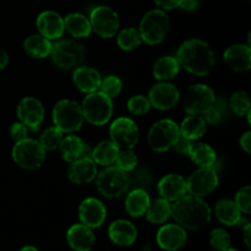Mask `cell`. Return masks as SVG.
I'll list each match as a JSON object with an SVG mask.
<instances>
[{
    "label": "cell",
    "mask_w": 251,
    "mask_h": 251,
    "mask_svg": "<svg viewBox=\"0 0 251 251\" xmlns=\"http://www.w3.org/2000/svg\"><path fill=\"white\" fill-rule=\"evenodd\" d=\"M180 68L189 74L206 77L216 65L215 51L207 42L200 38H190L179 46L176 55Z\"/></svg>",
    "instance_id": "1"
},
{
    "label": "cell",
    "mask_w": 251,
    "mask_h": 251,
    "mask_svg": "<svg viewBox=\"0 0 251 251\" xmlns=\"http://www.w3.org/2000/svg\"><path fill=\"white\" fill-rule=\"evenodd\" d=\"M211 216V207L203 198L186 194L172 203L171 217L185 229H202L210 223Z\"/></svg>",
    "instance_id": "2"
},
{
    "label": "cell",
    "mask_w": 251,
    "mask_h": 251,
    "mask_svg": "<svg viewBox=\"0 0 251 251\" xmlns=\"http://www.w3.org/2000/svg\"><path fill=\"white\" fill-rule=\"evenodd\" d=\"M142 42L149 46H157L166 39L171 29V19L162 9H153L144 15L139 25Z\"/></svg>",
    "instance_id": "3"
},
{
    "label": "cell",
    "mask_w": 251,
    "mask_h": 251,
    "mask_svg": "<svg viewBox=\"0 0 251 251\" xmlns=\"http://www.w3.org/2000/svg\"><path fill=\"white\" fill-rule=\"evenodd\" d=\"M80 105L86 122L95 126H103L108 124L114 112L113 100L100 92V90L87 93Z\"/></svg>",
    "instance_id": "4"
},
{
    "label": "cell",
    "mask_w": 251,
    "mask_h": 251,
    "mask_svg": "<svg viewBox=\"0 0 251 251\" xmlns=\"http://www.w3.org/2000/svg\"><path fill=\"white\" fill-rule=\"evenodd\" d=\"M51 63L61 70H74L82 65L86 58V48L76 39H58L53 43L49 54Z\"/></svg>",
    "instance_id": "5"
},
{
    "label": "cell",
    "mask_w": 251,
    "mask_h": 251,
    "mask_svg": "<svg viewBox=\"0 0 251 251\" xmlns=\"http://www.w3.org/2000/svg\"><path fill=\"white\" fill-rule=\"evenodd\" d=\"M54 126L63 134H75L82 127L83 118L81 105L73 100H60L51 112Z\"/></svg>",
    "instance_id": "6"
},
{
    "label": "cell",
    "mask_w": 251,
    "mask_h": 251,
    "mask_svg": "<svg viewBox=\"0 0 251 251\" xmlns=\"http://www.w3.org/2000/svg\"><path fill=\"white\" fill-rule=\"evenodd\" d=\"M96 185L98 193L107 199L122 198L131 185L129 174L120 171L118 167H105L96 176Z\"/></svg>",
    "instance_id": "7"
},
{
    "label": "cell",
    "mask_w": 251,
    "mask_h": 251,
    "mask_svg": "<svg viewBox=\"0 0 251 251\" xmlns=\"http://www.w3.org/2000/svg\"><path fill=\"white\" fill-rule=\"evenodd\" d=\"M11 157L20 168L34 171L43 166L47 158V152L38 140L26 137L25 140L15 142L11 150Z\"/></svg>",
    "instance_id": "8"
},
{
    "label": "cell",
    "mask_w": 251,
    "mask_h": 251,
    "mask_svg": "<svg viewBox=\"0 0 251 251\" xmlns=\"http://www.w3.org/2000/svg\"><path fill=\"white\" fill-rule=\"evenodd\" d=\"M179 136H180L179 125L174 120L161 119L150 127L147 134V144L152 151L163 153L173 149Z\"/></svg>",
    "instance_id": "9"
},
{
    "label": "cell",
    "mask_w": 251,
    "mask_h": 251,
    "mask_svg": "<svg viewBox=\"0 0 251 251\" xmlns=\"http://www.w3.org/2000/svg\"><path fill=\"white\" fill-rule=\"evenodd\" d=\"M216 104V93L205 83H196L185 91L183 107L186 114L202 115L206 110Z\"/></svg>",
    "instance_id": "10"
},
{
    "label": "cell",
    "mask_w": 251,
    "mask_h": 251,
    "mask_svg": "<svg viewBox=\"0 0 251 251\" xmlns=\"http://www.w3.org/2000/svg\"><path fill=\"white\" fill-rule=\"evenodd\" d=\"M88 19H90L92 32H95L100 38H113L119 31V15L114 9L107 5H98L93 7Z\"/></svg>",
    "instance_id": "11"
},
{
    "label": "cell",
    "mask_w": 251,
    "mask_h": 251,
    "mask_svg": "<svg viewBox=\"0 0 251 251\" xmlns=\"http://www.w3.org/2000/svg\"><path fill=\"white\" fill-rule=\"evenodd\" d=\"M185 180L188 193L199 198H206L212 194L220 183L215 167H198Z\"/></svg>",
    "instance_id": "12"
},
{
    "label": "cell",
    "mask_w": 251,
    "mask_h": 251,
    "mask_svg": "<svg viewBox=\"0 0 251 251\" xmlns=\"http://www.w3.org/2000/svg\"><path fill=\"white\" fill-rule=\"evenodd\" d=\"M109 140L120 150L134 149L140 140V130L136 123L131 118H117L109 126Z\"/></svg>",
    "instance_id": "13"
},
{
    "label": "cell",
    "mask_w": 251,
    "mask_h": 251,
    "mask_svg": "<svg viewBox=\"0 0 251 251\" xmlns=\"http://www.w3.org/2000/svg\"><path fill=\"white\" fill-rule=\"evenodd\" d=\"M147 98L151 103V107L166 112L178 104L180 100V92L176 86L169 81H158V83L152 86L149 91Z\"/></svg>",
    "instance_id": "14"
},
{
    "label": "cell",
    "mask_w": 251,
    "mask_h": 251,
    "mask_svg": "<svg viewBox=\"0 0 251 251\" xmlns=\"http://www.w3.org/2000/svg\"><path fill=\"white\" fill-rule=\"evenodd\" d=\"M19 122L26 125L29 131H36L43 124L46 118V109L43 103L34 97H25L17 104Z\"/></svg>",
    "instance_id": "15"
},
{
    "label": "cell",
    "mask_w": 251,
    "mask_h": 251,
    "mask_svg": "<svg viewBox=\"0 0 251 251\" xmlns=\"http://www.w3.org/2000/svg\"><path fill=\"white\" fill-rule=\"evenodd\" d=\"M107 218V208L104 203L97 198H87L81 201L78 206L80 223L87 226L91 229L100 228Z\"/></svg>",
    "instance_id": "16"
},
{
    "label": "cell",
    "mask_w": 251,
    "mask_h": 251,
    "mask_svg": "<svg viewBox=\"0 0 251 251\" xmlns=\"http://www.w3.org/2000/svg\"><path fill=\"white\" fill-rule=\"evenodd\" d=\"M36 26L38 33L48 38L49 41H58L64 36V17L53 10L42 11L37 16Z\"/></svg>",
    "instance_id": "17"
},
{
    "label": "cell",
    "mask_w": 251,
    "mask_h": 251,
    "mask_svg": "<svg viewBox=\"0 0 251 251\" xmlns=\"http://www.w3.org/2000/svg\"><path fill=\"white\" fill-rule=\"evenodd\" d=\"M185 228L178 223H168L159 228L157 232V244L161 249L166 251H176L185 245L186 243Z\"/></svg>",
    "instance_id": "18"
},
{
    "label": "cell",
    "mask_w": 251,
    "mask_h": 251,
    "mask_svg": "<svg viewBox=\"0 0 251 251\" xmlns=\"http://www.w3.org/2000/svg\"><path fill=\"white\" fill-rule=\"evenodd\" d=\"M98 174L97 164L91 157H80L71 162L68 168V178L71 183L82 185L96 179Z\"/></svg>",
    "instance_id": "19"
},
{
    "label": "cell",
    "mask_w": 251,
    "mask_h": 251,
    "mask_svg": "<svg viewBox=\"0 0 251 251\" xmlns=\"http://www.w3.org/2000/svg\"><path fill=\"white\" fill-rule=\"evenodd\" d=\"M157 190H158L159 198L172 203L188 194L185 178H183L180 174L176 173L164 176L157 184Z\"/></svg>",
    "instance_id": "20"
},
{
    "label": "cell",
    "mask_w": 251,
    "mask_h": 251,
    "mask_svg": "<svg viewBox=\"0 0 251 251\" xmlns=\"http://www.w3.org/2000/svg\"><path fill=\"white\" fill-rule=\"evenodd\" d=\"M226 64L235 73H245L251 68V48L249 44L237 43L228 47L223 53Z\"/></svg>",
    "instance_id": "21"
},
{
    "label": "cell",
    "mask_w": 251,
    "mask_h": 251,
    "mask_svg": "<svg viewBox=\"0 0 251 251\" xmlns=\"http://www.w3.org/2000/svg\"><path fill=\"white\" fill-rule=\"evenodd\" d=\"M102 75L100 71L88 65H80L73 71V82L82 93H92L100 90Z\"/></svg>",
    "instance_id": "22"
},
{
    "label": "cell",
    "mask_w": 251,
    "mask_h": 251,
    "mask_svg": "<svg viewBox=\"0 0 251 251\" xmlns=\"http://www.w3.org/2000/svg\"><path fill=\"white\" fill-rule=\"evenodd\" d=\"M69 247L75 251H91L96 243L95 233L82 223L71 226L66 233Z\"/></svg>",
    "instance_id": "23"
},
{
    "label": "cell",
    "mask_w": 251,
    "mask_h": 251,
    "mask_svg": "<svg viewBox=\"0 0 251 251\" xmlns=\"http://www.w3.org/2000/svg\"><path fill=\"white\" fill-rule=\"evenodd\" d=\"M110 242L119 247H130L137 238V229L134 223L127 220H117L108 228Z\"/></svg>",
    "instance_id": "24"
},
{
    "label": "cell",
    "mask_w": 251,
    "mask_h": 251,
    "mask_svg": "<svg viewBox=\"0 0 251 251\" xmlns=\"http://www.w3.org/2000/svg\"><path fill=\"white\" fill-rule=\"evenodd\" d=\"M64 28L75 39L87 38L92 33L90 19L81 12H71L64 17Z\"/></svg>",
    "instance_id": "25"
},
{
    "label": "cell",
    "mask_w": 251,
    "mask_h": 251,
    "mask_svg": "<svg viewBox=\"0 0 251 251\" xmlns=\"http://www.w3.org/2000/svg\"><path fill=\"white\" fill-rule=\"evenodd\" d=\"M151 199L147 191L142 188H136L130 191L125 198V211L131 217H142L149 208Z\"/></svg>",
    "instance_id": "26"
},
{
    "label": "cell",
    "mask_w": 251,
    "mask_h": 251,
    "mask_svg": "<svg viewBox=\"0 0 251 251\" xmlns=\"http://www.w3.org/2000/svg\"><path fill=\"white\" fill-rule=\"evenodd\" d=\"M206 130H207V124L202 115L188 114V117L184 118L179 125L181 136L190 141H198L199 139H201L206 134Z\"/></svg>",
    "instance_id": "27"
},
{
    "label": "cell",
    "mask_w": 251,
    "mask_h": 251,
    "mask_svg": "<svg viewBox=\"0 0 251 251\" xmlns=\"http://www.w3.org/2000/svg\"><path fill=\"white\" fill-rule=\"evenodd\" d=\"M53 42L39 33L31 34L24 41V50L32 59H44L49 56Z\"/></svg>",
    "instance_id": "28"
},
{
    "label": "cell",
    "mask_w": 251,
    "mask_h": 251,
    "mask_svg": "<svg viewBox=\"0 0 251 251\" xmlns=\"http://www.w3.org/2000/svg\"><path fill=\"white\" fill-rule=\"evenodd\" d=\"M180 71V65L176 56L164 55L157 59L152 68V74L157 81H169L176 77Z\"/></svg>",
    "instance_id": "29"
},
{
    "label": "cell",
    "mask_w": 251,
    "mask_h": 251,
    "mask_svg": "<svg viewBox=\"0 0 251 251\" xmlns=\"http://www.w3.org/2000/svg\"><path fill=\"white\" fill-rule=\"evenodd\" d=\"M188 157L198 167H215L217 163V153L205 142L193 141Z\"/></svg>",
    "instance_id": "30"
},
{
    "label": "cell",
    "mask_w": 251,
    "mask_h": 251,
    "mask_svg": "<svg viewBox=\"0 0 251 251\" xmlns=\"http://www.w3.org/2000/svg\"><path fill=\"white\" fill-rule=\"evenodd\" d=\"M215 213L220 223L227 227H234L239 223L242 218V212L235 205V202L229 199H223L216 203Z\"/></svg>",
    "instance_id": "31"
},
{
    "label": "cell",
    "mask_w": 251,
    "mask_h": 251,
    "mask_svg": "<svg viewBox=\"0 0 251 251\" xmlns=\"http://www.w3.org/2000/svg\"><path fill=\"white\" fill-rule=\"evenodd\" d=\"M58 150L60 151L61 158L68 162V163H71V162L76 161V159L83 156L85 144H83L82 139L78 137L77 135L69 134L68 136L63 137Z\"/></svg>",
    "instance_id": "32"
},
{
    "label": "cell",
    "mask_w": 251,
    "mask_h": 251,
    "mask_svg": "<svg viewBox=\"0 0 251 251\" xmlns=\"http://www.w3.org/2000/svg\"><path fill=\"white\" fill-rule=\"evenodd\" d=\"M119 147L110 140L100 141L97 146L93 149L92 157L91 158L96 162L97 166L109 167L115 163L118 153H119Z\"/></svg>",
    "instance_id": "33"
},
{
    "label": "cell",
    "mask_w": 251,
    "mask_h": 251,
    "mask_svg": "<svg viewBox=\"0 0 251 251\" xmlns=\"http://www.w3.org/2000/svg\"><path fill=\"white\" fill-rule=\"evenodd\" d=\"M145 216L152 225H163L172 216V202L162 198L156 199L150 202Z\"/></svg>",
    "instance_id": "34"
},
{
    "label": "cell",
    "mask_w": 251,
    "mask_h": 251,
    "mask_svg": "<svg viewBox=\"0 0 251 251\" xmlns=\"http://www.w3.org/2000/svg\"><path fill=\"white\" fill-rule=\"evenodd\" d=\"M141 43V34H140L139 29L134 28V27H127V28L122 29V31L117 34L118 47L124 51L134 50L137 47H140Z\"/></svg>",
    "instance_id": "35"
},
{
    "label": "cell",
    "mask_w": 251,
    "mask_h": 251,
    "mask_svg": "<svg viewBox=\"0 0 251 251\" xmlns=\"http://www.w3.org/2000/svg\"><path fill=\"white\" fill-rule=\"evenodd\" d=\"M229 105L235 115L247 117L248 122L250 123L251 103L248 92H245V91H235L229 98Z\"/></svg>",
    "instance_id": "36"
},
{
    "label": "cell",
    "mask_w": 251,
    "mask_h": 251,
    "mask_svg": "<svg viewBox=\"0 0 251 251\" xmlns=\"http://www.w3.org/2000/svg\"><path fill=\"white\" fill-rule=\"evenodd\" d=\"M64 134L55 126L47 127L43 132L39 136L38 141L42 145L46 152H51L55 151L59 149L61 144V140H63Z\"/></svg>",
    "instance_id": "37"
},
{
    "label": "cell",
    "mask_w": 251,
    "mask_h": 251,
    "mask_svg": "<svg viewBox=\"0 0 251 251\" xmlns=\"http://www.w3.org/2000/svg\"><path fill=\"white\" fill-rule=\"evenodd\" d=\"M137 163H139V158L132 149L119 150V153L115 159V167H118L120 171L125 173H131L136 169Z\"/></svg>",
    "instance_id": "38"
},
{
    "label": "cell",
    "mask_w": 251,
    "mask_h": 251,
    "mask_svg": "<svg viewBox=\"0 0 251 251\" xmlns=\"http://www.w3.org/2000/svg\"><path fill=\"white\" fill-rule=\"evenodd\" d=\"M126 108L130 114L141 117V115H146L152 107L147 96L135 95L127 100Z\"/></svg>",
    "instance_id": "39"
},
{
    "label": "cell",
    "mask_w": 251,
    "mask_h": 251,
    "mask_svg": "<svg viewBox=\"0 0 251 251\" xmlns=\"http://www.w3.org/2000/svg\"><path fill=\"white\" fill-rule=\"evenodd\" d=\"M100 91L108 96L109 98L114 100L115 97L122 93L123 91V81L122 78L115 75H108L104 78H102L100 86Z\"/></svg>",
    "instance_id": "40"
},
{
    "label": "cell",
    "mask_w": 251,
    "mask_h": 251,
    "mask_svg": "<svg viewBox=\"0 0 251 251\" xmlns=\"http://www.w3.org/2000/svg\"><path fill=\"white\" fill-rule=\"evenodd\" d=\"M210 244L216 251H225L230 248V235L222 228H216L210 234Z\"/></svg>",
    "instance_id": "41"
},
{
    "label": "cell",
    "mask_w": 251,
    "mask_h": 251,
    "mask_svg": "<svg viewBox=\"0 0 251 251\" xmlns=\"http://www.w3.org/2000/svg\"><path fill=\"white\" fill-rule=\"evenodd\" d=\"M235 205L240 210V212L245 213V215H250L251 213V186L245 185L242 189L238 190L235 194L234 199Z\"/></svg>",
    "instance_id": "42"
},
{
    "label": "cell",
    "mask_w": 251,
    "mask_h": 251,
    "mask_svg": "<svg viewBox=\"0 0 251 251\" xmlns=\"http://www.w3.org/2000/svg\"><path fill=\"white\" fill-rule=\"evenodd\" d=\"M28 127L25 124H22L21 122H16L11 125L10 127V136L14 140L15 142H19L21 140H25L26 137H28Z\"/></svg>",
    "instance_id": "43"
},
{
    "label": "cell",
    "mask_w": 251,
    "mask_h": 251,
    "mask_svg": "<svg viewBox=\"0 0 251 251\" xmlns=\"http://www.w3.org/2000/svg\"><path fill=\"white\" fill-rule=\"evenodd\" d=\"M203 119H205L206 124L210 125H218L222 120V112H221L220 108L217 107V104H215L213 107H211L210 109L206 110L202 114Z\"/></svg>",
    "instance_id": "44"
},
{
    "label": "cell",
    "mask_w": 251,
    "mask_h": 251,
    "mask_svg": "<svg viewBox=\"0 0 251 251\" xmlns=\"http://www.w3.org/2000/svg\"><path fill=\"white\" fill-rule=\"evenodd\" d=\"M191 145H193V141L185 139V137H183L180 135V136H179V139L176 140V144H174L173 150L176 151V153L179 154V156H188L189 151H190Z\"/></svg>",
    "instance_id": "45"
},
{
    "label": "cell",
    "mask_w": 251,
    "mask_h": 251,
    "mask_svg": "<svg viewBox=\"0 0 251 251\" xmlns=\"http://www.w3.org/2000/svg\"><path fill=\"white\" fill-rule=\"evenodd\" d=\"M153 1L159 9L167 11V10L179 9V5H180L181 0H153Z\"/></svg>",
    "instance_id": "46"
},
{
    "label": "cell",
    "mask_w": 251,
    "mask_h": 251,
    "mask_svg": "<svg viewBox=\"0 0 251 251\" xmlns=\"http://www.w3.org/2000/svg\"><path fill=\"white\" fill-rule=\"evenodd\" d=\"M239 145L245 153H251V131H247L242 135L239 140Z\"/></svg>",
    "instance_id": "47"
},
{
    "label": "cell",
    "mask_w": 251,
    "mask_h": 251,
    "mask_svg": "<svg viewBox=\"0 0 251 251\" xmlns=\"http://www.w3.org/2000/svg\"><path fill=\"white\" fill-rule=\"evenodd\" d=\"M199 7V0H181L179 9L185 12H193Z\"/></svg>",
    "instance_id": "48"
},
{
    "label": "cell",
    "mask_w": 251,
    "mask_h": 251,
    "mask_svg": "<svg viewBox=\"0 0 251 251\" xmlns=\"http://www.w3.org/2000/svg\"><path fill=\"white\" fill-rule=\"evenodd\" d=\"M243 234H244V242L248 248H251V223L249 222L243 227Z\"/></svg>",
    "instance_id": "49"
},
{
    "label": "cell",
    "mask_w": 251,
    "mask_h": 251,
    "mask_svg": "<svg viewBox=\"0 0 251 251\" xmlns=\"http://www.w3.org/2000/svg\"><path fill=\"white\" fill-rule=\"evenodd\" d=\"M9 64V55H7L6 51L0 47V71L4 70L5 68Z\"/></svg>",
    "instance_id": "50"
},
{
    "label": "cell",
    "mask_w": 251,
    "mask_h": 251,
    "mask_svg": "<svg viewBox=\"0 0 251 251\" xmlns=\"http://www.w3.org/2000/svg\"><path fill=\"white\" fill-rule=\"evenodd\" d=\"M20 251H39L36 247H32V245H26V247L21 248Z\"/></svg>",
    "instance_id": "51"
},
{
    "label": "cell",
    "mask_w": 251,
    "mask_h": 251,
    "mask_svg": "<svg viewBox=\"0 0 251 251\" xmlns=\"http://www.w3.org/2000/svg\"><path fill=\"white\" fill-rule=\"evenodd\" d=\"M225 251H239V250H237V249H233V248H228L227 250H225Z\"/></svg>",
    "instance_id": "52"
}]
</instances>
